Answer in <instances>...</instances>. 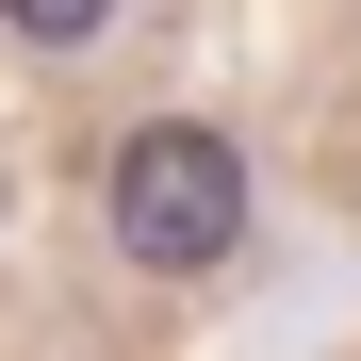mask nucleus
Segmentation results:
<instances>
[{"label": "nucleus", "mask_w": 361, "mask_h": 361, "mask_svg": "<svg viewBox=\"0 0 361 361\" xmlns=\"http://www.w3.org/2000/svg\"><path fill=\"white\" fill-rule=\"evenodd\" d=\"M99 214H115V247H132L148 279H197V263H230V247H247V148H230V132H197V115H164V132H132V148H115Z\"/></svg>", "instance_id": "1"}, {"label": "nucleus", "mask_w": 361, "mask_h": 361, "mask_svg": "<svg viewBox=\"0 0 361 361\" xmlns=\"http://www.w3.org/2000/svg\"><path fill=\"white\" fill-rule=\"evenodd\" d=\"M0 17H17V33H33V49H82V33H99V17H115V0H0Z\"/></svg>", "instance_id": "2"}]
</instances>
